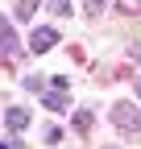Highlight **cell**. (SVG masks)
<instances>
[{
  "label": "cell",
  "mask_w": 141,
  "mask_h": 149,
  "mask_svg": "<svg viewBox=\"0 0 141 149\" xmlns=\"http://www.w3.org/2000/svg\"><path fill=\"white\" fill-rule=\"evenodd\" d=\"M137 91H141V83H137Z\"/></svg>",
  "instance_id": "9c48e42d"
},
{
  "label": "cell",
  "mask_w": 141,
  "mask_h": 149,
  "mask_svg": "<svg viewBox=\"0 0 141 149\" xmlns=\"http://www.w3.org/2000/svg\"><path fill=\"white\" fill-rule=\"evenodd\" d=\"M0 149H8V145H4V141H0Z\"/></svg>",
  "instance_id": "ba28073f"
},
{
  "label": "cell",
  "mask_w": 141,
  "mask_h": 149,
  "mask_svg": "<svg viewBox=\"0 0 141 149\" xmlns=\"http://www.w3.org/2000/svg\"><path fill=\"white\" fill-rule=\"evenodd\" d=\"M54 42H58V33H54V29H33V37H29V50H33V54H46Z\"/></svg>",
  "instance_id": "6da1fadb"
},
{
  "label": "cell",
  "mask_w": 141,
  "mask_h": 149,
  "mask_svg": "<svg viewBox=\"0 0 141 149\" xmlns=\"http://www.w3.org/2000/svg\"><path fill=\"white\" fill-rule=\"evenodd\" d=\"M38 4H42V0H21V8H17V17H21V21H29V17L38 13Z\"/></svg>",
  "instance_id": "5b68a950"
},
{
  "label": "cell",
  "mask_w": 141,
  "mask_h": 149,
  "mask_svg": "<svg viewBox=\"0 0 141 149\" xmlns=\"http://www.w3.org/2000/svg\"><path fill=\"white\" fill-rule=\"evenodd\" d=\"M104 4H108V0H87V8H91V13H100Z\"/></svg>",
  "instance_id": "52a82bcc"
},
{
  "label": "cell",
  "mask_w": 141,
  "mask_h": 149,
  "mask_svg": "<svg viewBox=\"0 0 141 149\" xmlns=\"http://www.w3.org/2000/svg\"><path fill=\"white\" fill-rule=\"evenodd\" d=\"M4 120H8L13 133H21V128H29V112H25V108H8V112H4Z\"/></svg>",
  "instance_id": "7a4b0ae2"
},
{
  "label": "cell",
  "mask_w": 141,
  "mask_h": 149,
  "mask_svg": "<svg viewBox=\"0 0 141 149\" xmlns=\"http://www.w3.org/2000/svg\"><path fill=\"white\" fill-rule=\"evenodd\" d=\"M0 50H4V54H13V50H17V37H13V29H8L4 17H0Z\"/></svg>",
  "instance_id": "277c9868"
},
{
  "label": "cell",
  "mask_w": 141,
  "mask_h": 149,
  "mask_svg": "<svg viewBox=\"0 0 141 149\" xmlns=\"http://www.w3.org/2000/svg\"><path fill=\"white\" fill-rule=\"evenodd\" d=\"M46 108L50 112H62L66 108V91H62V95H46Z\"/></svg>",
  "instance_id": "8992f818"
},
{
  "label": "cell",
  "mask_w": 141,
  "mask_h": 149,
  "mask_svg": "<svg viewBox=\"0 0 141 149\" xmlns=\"http://www.w3.org/2000/svg\"><path fill=\"white\" fill-rule=\"evenodd\" d=\"M116 124H120V128H129V133H133V128L141 124V112H137V108H129V112H125V108H116Z\"/></svg>",
  "instance_id": "3957f363"
}]
</instances>
